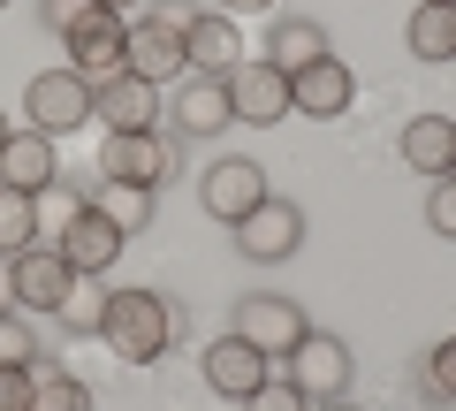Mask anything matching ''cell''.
Listing matches in <instances>:
<instances>
[{"mask_svg":"<svg viewBox=\"0 0 456 411\" xmlns=\"http://www.w3.org/2000/svg\"><path fill=\"white\" fill-rule=\"evenodd\" d=\"M213 8H221V16H266L274 0H213Z\"/></svg>","mask_w":456,"mask_h":411,"instance_id":"obj_31","label":"cell"},{"mask_svg":"<svg viewBox=\"0 0 456 411\" xmlns=\"http://www.w3.org/2000/svg\"><path fill=\"white\" fill-rule=\"evenodd\" d=\"M23 107H31L38 137H69V130L92 122V77H84V69H46V77H31Z\"/></svg>","mask_w":456,"mask_h":411,"instance_id":"obj_7","label":"cell"},{"mask_svg":"<svg viewBox=\"0 0 456 411\" xmlns=\"http://www.w3.org/2000/svg\"><path fill=\"white\" fill-rule=\"evenodd\" d=\"M99 176L107 183H137V191H160L175 176V137L167 130H114L99 145Z\"/></svg>","mask_w":456,"mask_h":411,"instance_id":"obj_6","label":"cell"},{"mask_svg":"<svg viewBox=\"0 0 456 411\" xmlns=\"http://www.w3.org/2000/svg\"><path fill=\"white\" fill-rule=\"evenodd\" d=\"M69 69H84V77H114V69H130V23L107 16V8H92V16L69 31Z\"/></svg>","mask_w":456,"mask_h":411,"instance_id":"obj_14","label":"cell"},{"mask_svg":"<svg viewBox=\"0 0 456 411\" xmlns=\"http://www.w3.org/2000/svg\"><path fill=\"white\" fill-rule=\"evenodd\" d=\"M259 198H266V168L244 160V152H228V160H213L206 176H198V206H206L221 229H236V221H244Z\"/></svg>","mask_w":456,"mask_h":411,"instance_id":"obj_9","label":"cell"},{"mask_svg":"<svg viewBox=\"0 0 456 411\" xmlns=\"http://www.w3.org/2000/svg\"><path fill=\"white\" fill-rule=\"evenodd\" d=\"M350 99H358V77H350V62H335V53L289 77V107H297V115H312V122L350 115Z\"/></svg>","mask_w":456,"mask_h":411,"instance_id":"obj_16","label":"cell"},{"mask_svg":"<svg viewBox=\"0 0 456 411\" xmlns=\"http://www.w3.org/2000/svg\"><path fill=\"white\" fill-rule=\"evenodd\" d=\"M175 335H183V320H175V305L160 290H114L99 305V343L122 366H160Z\"/></svg>","mask_w":456,"mask_h":411,"instance_id":"obj_1","label":"cell"},{"mask_svg":"<svg viewBox=\"0 0 456 411\" xmlns=\"http://www.w3.org/2000/svg\"><path fill=\"white\" fill-rule=\"evenodd\" d=\"M228 236H236V259H251V267H281V259H297V251H305V206L266 191Z\"/></svg>","mask_w":456,"mask_h":411,"instance_id":"obj_3","label":"cell"},{"mask_svg":"<svg viewBox=\"0 0 456 411\" xmlns=\"http://www.w3.org/2000/svg\"><path fill=\"white\" fill-rule=\"evenodd\" d=\"M419 396L426 404H456V335H441L419 366Z\"/></svg>","mask_w":456,"mask_h":411,"instance_id":"obj_25","label":"cell"},{"mask_svg":"<svg viewBox=\"0 0 456 411\" xmlns=\"http://www.w3.org/2000/svg\"><path fill=\"white\" fill-rule=\"evenodd\" d=\"M244 411H312V396L297 381H266L259 396H244Z\"/></svg>","mask_w":456,"mask_h":411,"instance_id":"obj_28","label":"cell"},{"mask_svg":"<svg viewBox=\"0 0 456 411\" xmlns=\"http://www.w3.org/2000/svg\"><path fill=\"white\" fill-rule=\"evenodd\" d=\"M403 168L411 176H456V122L449 115H411L403 122Z\"/></svg>","mask_w":456,"mask_h":411,"instance_id":"obj_19","label":"cell"},{"mask_svg":"<svg viewBox=\"0 0 456 411\" xmlns=\"http://www.w3.org/2000/svg\"><path fill=\"white\" fill-rule=\"evenodd\" d=\"M236 335H244L251 350H266V358H289L312 335V320H305V305L281 297V290H244L236 297Z\"/></svg>","mask_w":456,"mask_h":411,"instance_id":"obj_5","label":"cell"},{"mask_svg":"<svg viewBox=\"0 0 456 411\" xmlns=\"http://www.w3.org/2000/svg\"><path fill=\"white\" fill-rule=\"evenodd\" d=\"M92 8H99V0H38V23H46L53 38H69L84 16H92Z\"/></svg>","mask_w":456,"mask_h":411,"instance_id":"obj_29","label":"cell"},{"mask_svg":"<svg viewBox=\"0 0 456 411\" xmlns=\"http://www.w3.org/2000/svg\"><path fill=\"white\" fill-rule=\"evenodd\" d=\"M46 350H38V328H23L16 305H0V366H38Z\"/></svg>","mask_w":456,"mask_h":411,"instance_id":"obj_26","label":"cell"},{"mask_svg":"<svg viewBox=\"0 0 456 411\" xmlns=\"http://www.w3.org/2000/svg\"><path fill=\"white\" fill-rule=\"evenodd\" d=\"M426 229L456 244V176H434V183H426Z\"/></svg>","mask_w":456,"mask_h":411,"instance_id":"obj_27","label":"cell"},{"mask_svg":"<svg viewBox=\"0 0 456 411\" xmlns=\"http://www.w3.org/2000/svg\"><path fill=\"white\" fill-rule=\"evenodd\" d=\"M92 206H99L122 236H145V229H152V191H137V183H107V176H99Z\"/></svg>","mask_w":456,"mask_h":411,"instance_id":"obj_22","label":"cell"},{"mask_svg":"<svg viewBox=\"0 0 456 411\" xmlns=\"http://www.w3.org/2000/svg\"><path fill=\"white\" fill-rule=\"evenodd\" d=\"M312 411H365V404H350V396H327V404H312Z\"/></svg>","mask_w":456,"mask_h":411,"instance_id":"obj_32","label":"cell"},{"mask_svg":"<svg viewBox=\"0 0 456 411\" xmlns=\"http://www.w3.org/2000/svg\"><path fill=\"white\" fill-rule=\"evenodd\" d=\"M228 107H236V122H251V130H274L281 115H297L289 77H281L274 62H236L228 69Z\"/></svg>","mask_w":456,"mask_h":411,"instance_id":"obj_11","label":"cell"},{"mask_svg":"<svg viewBox=\"0 0 456 411\" xmlns=\"http://www.w3.org/2000/svg\"><path fill=\"white\" fill-rule=\"evenodd\" d=\"M8 137H16V130H8V115H0V145H8Z\"/></svg>","mask_w":456,"mask_h":411,"instance_id":"obj_34","label":"cell"},{"mask_svg":"<svg viewBox=\"0 0 456 411\" xmlns=\"http://www.w3.org/2000/svg\"><path fill=\"white\" fill-rule=\"evenodd\" d=\"M167 137H175V145H206V137H221L228 122H236V107H228V77H183V92L167 99Z\"/></svg>","mask_w":456,"mask_h":411,"instance_id":"obj_8","label":"cell"},{"mask_svg":"<svg viewBox=\"0 0 456 411\" xmlns=\"http://www.w3.org/2000/svg\"><path fill=\"white\" fill-rule=\"evenodd\" d=\"M31 411H92V389L77 374H61L53 358L31 366Z\"/></svg>","mask_w":456,"mask_h":411,"instance_id":"obj_23","label":"cell"},{"mask_svg":"<svg viewBox=\"0 0 456 411\" xmlns=\"http://www.w3.org/2000/svg\"><path fill=\"white\" fill-rule=\"evenodd\" d=\"M289 381L312 396V404L342 396V389H350V343H342V335H327V328H312L305 343L289 350Z\"/></svg>","mask_w":456,"mask_h":411,"instance_id":"obj_13","label":"cell"},{"mask_svg":"<svg viewBox=\"0 0 456 411\" xmlns=\"http://www.w3.org/2000/svg\"><path fill=\"white\" fill-rule=\"evenodd\" d=\"M191 0H152L145 16L130 23V69L145 84H175L183 69H191V53H183V31H191Z\"/></svg>","mask_w":456,"mask_h":411,"instance_id":"obj_2","label":"cell"},{"mask_svg":"<svg viewBox=\"0 0 456 411\" xmlns=\"http://www.w3.org/2000/svg\"><path fill=\"white\" fill-rule=\"evenodd\" d=\"M77 267L61 259V244H31L8 259V305L16 313H69V297H77Z\"/></svg>","mask_w":456,"mask_h":411,"instance_id":"obj_4","label":"cell"},{"mask_svg":"<svg viewBox=\"0 0 456 411\" xmlns=\"http://www.w3.org/2000/svg\"><path fill=\"white\" fill-rule=\"evenodd\" d=\"M92 115L114 130H160V84H145L137 69H114V77L92 84Z\"/></svg>","mask_w":456,"mask_h":411,"instance_id":"obj_10","label":"cell"},{"mask_svg":"<svg viewBox=\"0 0 456 411\" xmlns=\"http://www.w3.org/2000/svg\"><path fill=\"white\" fill-rule=\"evenodd\" d=\"M53 176H61V152H53V137L16 130L8 145H0V191H23V198H38V191H53Z\"/></svg>","mask_w":456,"mask_h":411,"instance_id":"obj_17","label":"cell"},{"mask_svg":"<svg viewBox=\"0 0 456 411\" xmlns=\"http://www.w3.org/2000/svg\"><path fill=\"white\" fill-rule=\"evenodd\" d=\"M38 244V198L23 191H0V259H16V251Z\"/></svg>","mask_w":456,"mask_h":411,"instance_id":"obj_24","label":"cell"},{"mask_svg":"<svg viewBox=\"0 0 456 411\" xmlns=\"http://www.w3.org/2000/svg\"><path fill=\"white\" fill-rule=\"evenodd\" d=\"M411 62H456V0H419L403 23Z\"/></svg>","mask_w":456,"mask_h":411,"instance_id":"obj_21","label":"cell"},{"mask_svg":"<svg viewBox=\"0 0 456 411\" xmlns=\"http://www.w3.org/2000/svg\"><path fill=\"white\" fill-rule=\"evenodd\" d=\"M122 244H130V236L114 229L99 206H77V214L61 221V259L77 267V275H107V267H122Z\"/></svg>","mask_w":456,"mask_h":411,"instance_id":"obj_15","label":"cell"},{"mask_svg":"<svg viewBox=\"0 0 456 411\" xmlns=\"http://www.w3.org/2000/svg\"><path fill=\"white\" fill-rule=\"evenodd\" d=\"M0 411H31V366H0Z\"/></svg>","mask_w":456,"mask_h":411,"instance_id":"obj_30","label":"cell"},{"mask_svg":"<svg viewBox=\"0 0 456 411\" xmlns=\"http://www.w3.org/2000/svg\"><path fill=\"white\" fill-rule=\"evenodd\" d=\"M183 53H191L198 77H228V69L244 62V31H236V16H221V8H198L191 31H183Z\"/></svg>","mask_w":456,"mask_h":411,"instance_id":"obj_18","label":"cell"},{"mask_svg":"<svg viewBox=\"0 0 456 411\" xmlns=\"http://www.w3.org/2000/svg\"><path fill=\"white\" fill-rule=\"evenodd\" d=\"M99 8H107V16H130V8H145V0H99Z\"/></svg>","mask_w":456,"mask_h":411,"instance_id":"obj_33","label":"cell"},{"mask_svg":"<svg viewBox=\"0 0 456 411\" xmlns=\"http://www.w3.org/2000/svg\"><path fill=\"white\" fill-rule=\"evenodd\" d=\"M206 389L213 396H228V404H244V396H259L266 381H274V358L266 350H251L244 335H221V343H206Z\"/></svg>","mask_w":456,"mask_h":411,"instance_id":"obj_12","label":"cell"},{"mask_svg":"<svg viewBox=\"0 0 456 411\" xmlns=\"http://www.w3.org/2000/svg\"><path fill=\"white\" fill-rule=\"evenodd\" d=\"M0 8H8V0H0Z\"/></svg>","mask_w":456,"mask_h":411,"instance_id":"obj_35","label":"cell"},{"mask_svg":"<svg viewBox=\"0 0 456 411\" xmlns=\"http://www.w3.org/2000/svg\"><path fill=\"white\" fill-rule=\"evenodd\" d=\"M327 53H335V46H327V23H320V16H281L274 31H266V53H259V62H274L281 77H297V69L327 62Z\"/></svg>","mask_w":456,"mask_h":411,"instance_id":"obj_20","label":"cell"}]
</instances>
